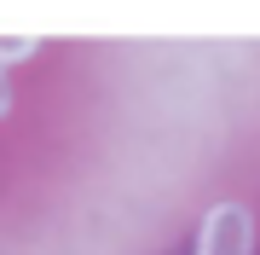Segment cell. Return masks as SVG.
Segmentation results:
<instances>
[{"label":"cell","mask_w":260,"mask_h":255,"mask_svg":"<svg viewBox=\"0 0 260 255\" xmlns=\"http://www.w3.org/2000/svg\"><path fill=\"white\" fill-rule=\"evenodd\" d=\"M29 52H35V41H23V35H0V70L18 64V58H29Z\"/></svg>","instance_id":"cell-2"},{"label":"cell","mask_w":260,"mask_h":255,"mask_svg":"<svg viewBox=\"0 0 260 255\" xmlns=\"http://www.w3.org/2000/svg\"><path fill=\"white\" fill-rule=\"evenodd\" d=\"M12 110V87H6V70H0V116Z\"/></svg>","instance_id":"cell-3"},{"label":"cell","mask_w":260,"mask_h":255,"mask_svg":"<svg viewBox=\"0 0 260 255\" xmlns=\"http://www.w3.org/2000/svg\"><path fill=\"white\" fill-rule=\"evenodd\" d=\"M197 255H254V220L243 203H214L197 232Z\"/></svg>","instance_id":"cell-1"}]
</instances>
